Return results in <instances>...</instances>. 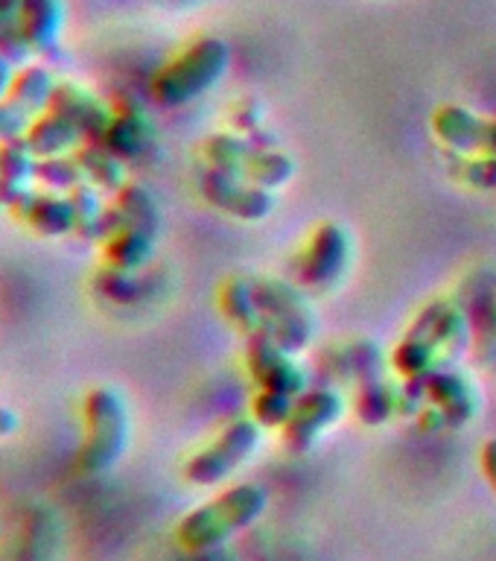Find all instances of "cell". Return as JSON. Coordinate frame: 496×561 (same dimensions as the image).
<instances>
[{"instance_id": "cell-1", "label": "cell", "mask_w": 496, "mask_h": 561, "mask_svg": "<svg viewBox=\"0 0 496 561\" xmlns=\"http://www.w3.org/2000/svg\"><path fill=\"white\" fill-rule=\"evenodd\" d=\"M269 506V491L257 482H237L217 497L205 500L201 506L191 508L175 524V541L187 552H210L222 547L228 538L243 533L261 520Z\"/></svg>"}, {"instance_id": "cell-2", "label": "cell", "mask_w": 496, "mask_h": 561, "mask_svg": "<svg viewBox=\"0 0 496 561\" xmlns=\"http://www.w3.org/2000/svg\"><path fill=\"white\" fill-rule=\"evenodd\" d=\"M131 442V412L126 394L114 386H94L82 401V442L77 471L103 477L117 468Z\"/></svg>"}, {"instance_id": "cell-3", "label": "cell", "mask_w": 496, "mask_h": 561, "mask_svg": "<svg viewBox=\"0 0 496 561\" xmlns=\"http://www.w3.org/2000/svg\"><path fill=\"white\" fill-rule=\"evenodd\" d=\"M231 65V47L222 38H199L191 47H184L173 61H166L152 79V94L166 108H178L201 94H208L219 79L228 73Z\"/></svg>"}, {"instance_id": "cell-4", "label": "cell", "mask_w": 496, "mask_h": 561, "mask_svg": "<svg viewBox=\"0 0 496 561\" xmlns=\"http://www.w3.org/2000/svg\"><path fill=\"white\" fill-rule=\"evenodd\" d=\"M468 340V316L450 301H432L424 313L412 322L406 336L394 351V366L406 377H420L441 363L445 351L459 354Z\"/></svg>"}, {"instance_id": "cell-5", "label": "cell", "mask_w": 496, "mask_h": 561, "mask_svg": "<svg viewBox=\"0 0 496 561\" xmlns=\"http://www.w3.org/2000/svg\"><path fill=\"white\" fill-rule=\"evenodd\" d=\"M254 298L261 310V331L269 333L280 348L298 354L313 340V310L301 287L278 278H254Z\"/></svg>"}, {"instance_id": "cell-6", "label": "cell", "mask_w": 496, "mask_h": 561, "mask_svg": "<svg viewBox=\"0 0 496 561\" xmlns=\"http://www.w3.org/2000/svg\"><path fill=\"white\" fill-rule=\"evenodd\" d=\"M263 427L254 419H237L219 430V436L199 447L196 454L184 462V480L199 485V489H214L228 477L240 471L261 447Z\"/></svg>"}, {"instance_id": "cell-7", "label": "cell", "mask_w": 496, "mask_h": 561, "mask_svg": "<svg viewBox=\"0 0 496 561\" xmlns=\"http://www.w3.org/2000/svg\"><path fill=\"white\" fill-rule=\"evenodd\" d=\"M196 187L205 196L208 205L219 208L228 217L243 219V222H257L266 219L275 210V193L257 184L245 182L243 175L228 173L214 164L199 167L196 173Z\"/></svg>"}, {"instance_id": "cell-8", "label": "cell", "mask_w": 496, "mask_h": 561, "mask_svg": "<svg viewBox=\"0 0 496 561\" xmlns=\"http://www.w3.org/2000/svg\"><path fill=\"white\" fill-rule=\"evenodd\" d=\"M350 234L336 222H324L315 228L310 243L304 249L301 266H298V280L304 289H331L342 280V275L350 266Z\"/></svg>"}, {"instance_id": "cell-9", "label": "cell", "mask_w": 496, "mask_h": 561, "mask_svg": "<svg viewBox=\"0 0 496 561\" xmlns=\"http://www.w3.org/2000/svg\"><path fill=\"white\" fill-rule=\"evenodd\" d=\"M342 412H345V401L333 389L298 394L296 410L284 424V442L292 454H307L342 419Z\"/></svg>"}, {"instance_id": "cell-10", "label": "cell", "mask_w": 496, "mask_h": 561, "mask_svg": "<svg viewBox=\"0 0 496 561\" xmlns=\"http://www.w3.org/2000/svg\"><path fill=\"white\" fill-rule=\"evenodd\" d=\"M249 368H252L254 383L266 392L284 394H304L307 377L296 366V359L289 351H284L269 333H249Z\"/></svg>"}, {"instance_id": "cell-11", "label": "cell", "mask_w": 496, "mask_h": 561, "mask_svg": "<svg viewBox=\"0 0 496 561\" xmlns=\"http://www.w3.org/2000/svg\"><path fill=\"white\" fill-rule=\"evenodd\" d=\"M432 131L462 156H496V121L480 117L464 105H441L432 114Z\"/></svg>"}, {"instance_id": "cell-12", "label": "cell", "mask_w": 496, "mask_h": 561, "mask_svg": "<svg viewBox=\"0 0 496 561\" xmlns=\"http://www.w3.org/2000/svg\"><path fill=\"white\" fill-rule=\"evenodd\" d=\"M50 112L68 117L77 126L85 140H100L108 129V123L114 117V108L105 103L103 96L94 94L91 88H85L77 79H59L56 94H53Z\"/></svg>"}, {"instance_id": "cell-13", "label": "cell", "mask_w": 496, "mask_h": 561, "mask_svg": "<svg viewBox=\"0 0 496 561\" xmlns=\"http://www.w3.org/2000/svg\"><path fill=\"white\" fill-rule=\"evenodd\" d=\"M424 392L436 407V412L445 419L447 427H464L476 415V398H473L471 383L459 371L447 366L429 368L420 375Z\"/></svg>"}, {"instance_id": "cell-14", "label": "cell", "mask_w": 496, "mask_h": 561, "mask_svg": "<svg viewBox=\"0 0 496 561\" xmlns=\"http://www.w3.org/2000/svg\"><path fill=\"white\" fill-rule=\"evenodd\" d=\"M38 187V156L26 138L0 144V199L3 208L15 210Z\"/></svg>"}, {"instance_id": "cell-15", "label": "cell", "mask_w": 496, "mask_h": 561, "mask_svg": "<svg viewBox=\"0 0 496 561\" xmlns=\"http://www.w3.org/2000/svg\"><path fill=\"white\" fill-rule=\"evenodd\" d=\"M12 214L24 219L26 226L42 237L77 234V214H73V202H70L68 193L35 187Z\"/></svg>"}, {"instance_id": "cell-16", "label": "cell", "mask_w": 496, "mask_h": 561, "mask_svg": "<svg viewBox=\"0 0 496 561\" xmlns=\"http://www.w3.org/2000/svg\"><path fill=\"white\" fill-rule=\"evenodd\" d=\"M120 228H138V231H149L155 237L161 231V208H158V199L143 184L126 182L120 191L114 193V202L108 205V217H105L103 240L114 231H120Z\"/></svg>"}, {"instance_id": "cell-17", "label": "cell", "mask_w": 496, "mask_h": 561, "mask_svg": "<svg viewBox=\"0 0 496 561\" xmlns=\"http://www.w3.org/2000/svg\"><path fill=\"white\" fill-rule=\"evenodd\" d=\"M68 24L65 0H21V26L33 56H44L59 47Z\"/></svg>"}, {"instance_id": "cell-18", "label": "cell", "mask_w": 496, "mask_h": 561, "mask_svg": "<svg viewBox=\"0 0 496 561\" xmlns=\"http://www.w3.org/2000/svg\"><path fill=\"white\" fill-rule=\"evenodd\" d=\"M100 140L123 161H135V158L147 156L149 147L155 144V126L140 108L126 105L120 112H114L112 123Z\"/></svg>"}, {"instance_id": "cell-19", "label": "cell", "mask_w": 496, "mask_h": 561, "mask_svg": "<svg viewBox=\"0 0 496 561\" xmlns=\"http://www.w3.org/2000/svg\"><path fill=\"white\" fill-rule=\"evenodd\" d=\"M56 85H59V77L44 61H26L15 70V79H12L7 96L35 121L44 112H50Z\"/></svg>"}, {"instance_id": "cell-20", "label": "cell", "mask_w": 496, "mask_h": 561, "mask_svg": "<svg viewBox=\"0 0 496 561\" xmlns=\"http://www.w3.org/2000/svg\"><path fill=\"white\" fill-rule=\"evenodd\" d=\"M26 144L33 147L38 158L68 156V152H77L85 144V135L68 117H61L56 112H44L42 117H35V123L26 131Z\"/></svg>"}, {"instance_id": "cell-21", "label": "cell", "mask_w": 496, "mask_h": 561, "mask_svg": "<svg viewBox=\"0 0 496 561\" xmlns=\"http://www.w3.org/2000/svg\"><path fill=\"white\" fill-rule=\"evenodd\" d=\"M59 538L61 526L53 508H26L24 529H21V559L18 561H53L59 550Z\"/></svg>"}, {"instance_id": "cell-22", "label": "cell", "mask_w": 496, "mask_h": 561, "mask_svg": "<svg viewBox=\"0 0 496 561\" xmlns=\"http://www.w3.org/2000/svg\"><path fill=\"white\" fill-rule=\"evenodd\" d=\"M158 237L149 231H138V228H120L103 240V257L105 266L126 272H140L152 261L155 254Z\"/></svg>"}, {"instance_id": "cell-23", "label": "cell", "mask_w": 496, "mask_h": 561, "mask_svg": "<svg viewBox=\"0 0 496 561\" xmlns=\"http://www.w3.org/2000/svg\"><path fill=\"white\" fill-rule=\"evenodd\" d=\"M73 156L85 170L88 182L96 184L100 191L117 193L126 184V161L114 156L103 140H85Z\"/></svg>"}, {"instance_id": "cell-24", "label": "cell", "mask_w": 496, "mask_h": 561, "mask_svg": "<svg viewBox=\"0 0 496 561\" xmlns=\"http://www.w3.org/2000/svg\"><path fill=\"white\" fill-rule=\"evenodd\" d=\"M68 196L73 202V214H77V234L85 237V240H103L105 217H108L105 191H100L91 182H82Z\"/></svg>"}, {"instance_id": "cell-25", "label": "cell", "mask_w": 496, "mask_h": 561, "mask_svg": "<svg viewBox=\"0 0 496 561\" xmlns=\"http://www.w3.org/2000/svg\"><path fill=\"white\" fill-rule=\"evenodd\" d=\"M219 301H222V313L228 316V322L237 324L240 331H261V310H257V298H254V280L231 278L222 287Z\"/></svg>"}, {"instance_id": "cell-26", "label": "cell", "mask_w": 496, "mask_h": 561, "mask_svg": "<svg viewBox=\"0 0 496 561\" xmlns=\"http://www.w3.org/2000/svg\"><path fill=\"white\" fill-rule=\"evenodd\" d=\"M88 182L85 170L79 164V158L73 152L68 156H47L38 158V187L56 193L77 191L79 184Z\"/></svg>"}, {"instance_id": "cell-27", "label": "cell", "mask_w": 496, "mask_h": 561, "mask_svg": "<svg viewBox=\"0 0 496 561\" xmlns=\"http://www.w3.org/2000/svg\"><path fill=\"white\" fill-rule=\"evenodd\" d=\"M0 53L15 61L18 68L33 56L21 26V0H0Z\"/></svg>"}, {"instance_id": "cell-28", "label": "cell", "mask_w": 496, "mask_h": 561, "mask_svg": "<svg viewBox=\"0 0 496 561\" xmlns=\"http://www.w3.org/2000/svg\"><path fill=\"white\" fill-rule=\"evenodd\" d=\"M357 412L366 424H385L394 412H401V394L389 389L380 377L377 380H366L362 389H359Z\"/></svg>"}, {"instance_id": "cell-29", "label": "cell", "mask_w": 496, "mask_h": 561, "mask_svg": "<svg viewBox=\"0 0 496 561\" xmlns=\"http://www.w3.org/2000/svg\"><path fill=\"white\" fill-rule=\"evenodd\" d=\"M296 401L292 394H284V392H266L261 389L257 398L252 403V412H254V421L261 424V427H280L289 421L292 410H296Z\"/></svg>"}, {"instance_id": "cell-30", "label": "cell", "mask_w": 496, "mask_h": 561, "mask_svg": "<svg viewBox=\"0 0 496 561\" xmlns=\"http://www.w3.org/2000/svg\"><path fill=\"white\" fill-rule=\"evenodd\" d=\"M96 289H100L105 298L126 305V301H135V298L140 296V278L138 272L103 266V270L96 272Z\"/></svg>"}, {"instance_id": "cell-31", "label": "cell", "mask_w": 496, "mask_h": 561, "mask_svg": "<svg viewBox=\"0 0 496 561\" xmlns=\"http://www.w3.org/2000/svg\"><path fill=\"white\" fill-rule=\"evenodd\" d=\"M453 175L476 191H496V156H473L455 161Z\"/></svg>"}, {"instance_id": "cell-32", "label": "cell", "mask_w": 496, "mask_h": 561, "mask_svg": "<svg viewBox=\"0 0 496 561\" xmlns=\"http://www.w3.org/2000/svg\"><path fill=\"white\" fill-rule=\"evenodd\" d=\"M33 123V117H30L21 105L12 103L9 96L0 100V144H3V140L26 138V131H30Z\"/></svg>"}, {"instance_id": "cell-33", "label": "cell", "mask_w": 496, "mask_h": 561, "mask_svg": "<svg viewBox=\"0 0 496 561\" xmlns=\"http://www.w3.org/2000/svg\"><path fill=\"white\" fill-rule=\"evenodd\" d=\"M482 473L491 482V489L496 491V436L488 438L482 447Z\"/></svg>"}, {"instance_id": "cell-34", "label": "cell", "mask_w": 496, "mask_h": 561, "mask_svg": "<svg viewBox=\"0 0 496 561\" xmlns=\"http://www.w3.org/2000/svg\"><path fill=\"white\" fill-rule=\"evenodd\" d=\"M18 430H21V415H18V410H12L7 403H0V442L9 436H15Z\"/></svg>"}, {"instance_id": "cell-35", "label": "cell", "mask_w": 496, "mask_h": 561, "mask_svg": "<svg viewBox=\"0 0 496 561\" xmlns=\"http://www.w3.org/2000/svg\"><path fill=\"white\" fill-rule=\"evenodd\" d=\"M18 65L15 61H9L3 53H0V100L9 94V85H12V79H15Z\"/></svg>"}, {"instance_id": "cell-36", "label": "cell", "mask_w": 496, "mask_h": 561, "mask_svg": "<svg viewBox=\"0 0 496 561\" xmlns=\"http://www.w3.org/2000/svg\"><path fill=\"white\" fill-rule=\"evenodd\" d=\"M0 210H7V208H3V199H0Z\"/></svg>"}]
</instances>
